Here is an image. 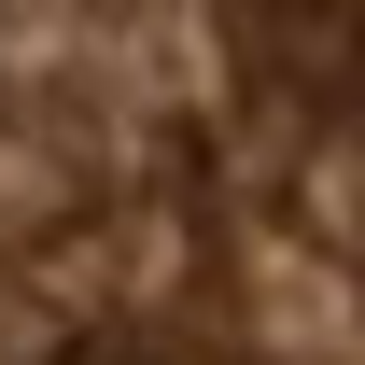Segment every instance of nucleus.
<instances>
[{
	"instance_id": "obj_1",
	"label": "nucleus",
	"mask_w": 365,
	"mask_h": 365,
	"mask_svg": "<svg viewBox=\"0 0 365 365\" xmlns=\"http://www.w3.org/2000/svg\"><path fill=\"white\" fill-rule=\"evenodd\" d=\"M0 365H365V14H0Z\"/></svg>"
}]
</instances>
